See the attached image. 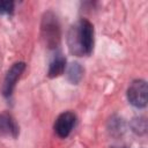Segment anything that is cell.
<instances>
[{
  "label": "cell",
  "instance_id": "1",
  "mask_svg": "<svg viewBox=\"0 0 148 148\" xmlns=\"http://www.w3.org/2000/svg\"><path fill=\"white\" fill-rule=\"evenodd\" d=\"M67 46L75 57H88L94 49V25L87 18H79L67 32Z\"/></svg>",
  "mask_w": 148,
  "mask_h": 148
},
{
  "label": "cell",
  "instance_id": "2",
  "mask_svg": "<svg viewBox=\"0 0 148 148\" xmlns=\"http://www.w3.org/2000/svg\"><path fill=\"white\" fill-rule=\"evenodd\" d=\"M40 34L42 39L47 49L54 50L59 46L61 38L60 24L58 17L52 12H47L44 14L40 24Z\"/></svg>",
  "mask_w": 148,
  "mask_h": 148
},
{
  "label": "cell",
  "instance_id": "3",
  "mask_svg": "<svg viewBox=\"0 0 148 148\" xmlns=\"http://www.w3.org/2000/svg\"><path fill=\"white\" fill-rule=\"evenodd\" d=\"M126 96H127L130 104H132L134 108H138V109L146 108L147 101H148L147 82L142 79H138V80L132 81L127 88Z\"/></svg>",
  "mask_w": 148,
  "mask_h": 148
},
{
  "label": "cell",
  "instance_id": "4",
  "mask_svg": "<svg viewBox=\"0 0 148 148\" xmlns=\"http://www.w3.org/2000/svg\"><path fill=\"white\" fill-rule=\"evenodd\" d=\"M24 69H25V62H23V61H17L10 66V68L7 71L6 75H5L2 87H1V92H2L3 97L8 98L12 96L14 88L16 86V82L20 79V76Z\"/></svg>",
  "mask_w": 148,
  "mask_h": 148
},
{
  "label": "cell",
  "instance_id": "5",
  "mask_svg": "<svg viewBox=\"0 0 148 148\" xmlns=\"http://www.w3.org/2000/svg\"><path fill=\"white\" fill-rule=\"evenodd\" d=\"M75 124H76L75 113L72 111H65L60 113L54 121V125H53L54 133L59 138L66 139L75 127Z\"/></svg>",
  "mask_w": 148,
  "mask_h": 148
},
{
  "label": "cell",
  "instance_id": "6",
  "mask_svg": "<svg viewBox=\"0 0 148 148\" xmlns=\"http://www.w3.org/2000/svg\"><path fill=\"white\" fill-rule=\"evenodd\" d=\"M20 133L18 125L8 112H0V136L16 139Z\"/></svg>",
  "mask_w": 148,
  "mask_h": 148
},
{
  "label": "cell",
  "instance_id": "7",
  "mask_svg": "<svg viewBox=\"0 0 148 148\" xmlns=\"http://www.w3.org/2000/svg\"><path fill=\"white\" fill-rule=\"evenodd\" d=\"M66 58L61 53H56V56L51 59L49 64V69H47V76L53 79L62 75L66 71Z\"/></svg>",
  "mask_w": 148,
  "mask_h": 148
},
{
  "label": "cell",
  "instance_id": "8",
  "mask_svg": "<svg viewBox=\"0 0 148 148\" xmlns=\"http://www.w3.org/2000/svg\"><path fill=\"white\" fill-rule=\"evenodd\" d=\"M83 72H84V69L81 66V64L74 61L67 67L66 77H67L68 82H71L72 84H77L83 77Z\"/></svg>",
  "mask_w": 148,
  "mask_h": 148
},
{
  "label": "cell",
  "instance_id": "9",
  "mask_svg": "<svg viewBox=\"0 0 148 148\" xmlns=\"http://www.w3.org/2000/svg\"><path fill=\"white\" fill-rule=\"evenodd\" d=\"M109 131L113 134V135H120L121 133H124L125 131V124L123 121V119L120 118H112L110 119L109 123Z\"/></svg>",
  "mask_w": 148,
  "mask_h": 148
},
{
  "label": "cell",
  "instance_id": "10",
  "mask_svg": "<svg viewBox=\"0 0 148 148\" xmlns=\"http://www.w3.org/2000/svg\"><path fill=\"white\" fill-rule=\"evenodd\" d=\"M131 127H132V131L134 133H136V134H143V133H146V131H147L146 119L143 117L133 118L132 121H131Z\"/></svg>",
  "mask_w": 148,
  "mask_h": 148
},
{
  "label": "cell",
  "instance_id": "11",
  "mask_svg": "<svg viewBox=\"0 0 148 148\" xmlns=\"http://www.w3.org/2000/svg\"><path fill=\"white\" fill-rule=\"evenodd\" d=\"M14 1L0 0V15H10L14 12Z\"/></svg>",
  "mask_w": 148,
  "mask_h": 148
}]
</instances>
